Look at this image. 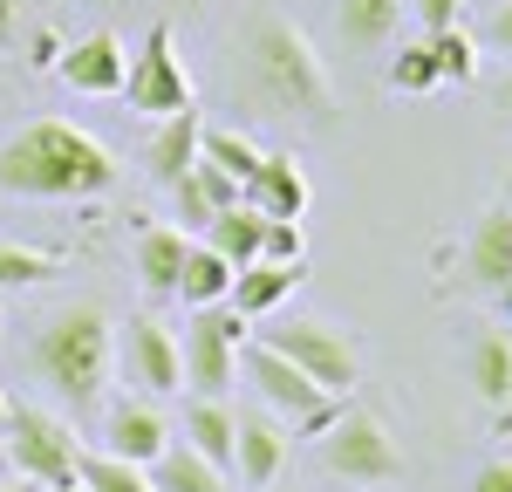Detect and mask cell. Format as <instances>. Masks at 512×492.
Returning <instances> with one entry per match:
<instances>
[{
    "label": "cell",
    "instance_id": "obj_1",
    "mask_svg": "<svg viewBox=\"0 0 512 492\" xmlns=\"http://www.w3.org/2000/svg\"><path fill=\"white\" fill-rule=\"evenodd\" d=\"M117 185V158L82 123L41 117L0 144V192L7 199H96Z\"/></svg>",
    "mask_w": 512,
    "mask_h": 492
},
{
    "label": "cell",
    "instance_id": "obj_2",
    "mask_svg": "<svg viewBox=\"0 0 512 492\" xmlns=\"http://www.w3.org/2000/svg\"><path fill=\"white\" fill-rule=\"evenodd\" d=\"M246 82L274 117H308V123L335 117V82L321 69L315 41L280 14H260L246 28Z\"/></svg>",
    "mask_w": 512,
    "mask_h": 492
},
{
    "label": "cell",
    "instance_id": "obj_3",
    "mask_svg": "<svg viewBox=\"0 0 512 492\" xmlns=\"http://www.w3.org/2000/svg\"><path fill=\"white\" fill-rule=\"evenodd\" d=\"M110 363H117V328H110V315H103L96 301L55 308V315L35 328V369H41V383L76 410V417L103 404Z\"/></svg>",
    "mask_w": 512,
    "mask_h": 492
},
{
    "label": "cell",
    "instance_id": "obj_4",
    "mask_svg": "<svg viewBox=\"0 0 512 492\" xmlns=\"http://www.w3.org/2000/svg\"><path fill=\"white\" fill-rule=\"evenodd\" d=\"M239 369H246V383L260 390V404L274 410L287 431H301V438H321V431L335 424V410L349 404V397L321 390L308 369L287 363V356H280V349H267V342H246V349H239Z\"/></svg>",
    "mask_w": 512,
    "mask_h": 492
},
{
    "label": "cell",
    "instance_id": "obj_5",
    "mask_svg": "<svg viewBox=\"0 0 512 492\" xmlns=\"http://www.w3.org/2000/svg\"><path fill=\"white\" fill-rule=\"evenodd\" d=\"M321 465H328L335 479L362 486V492L403 486V451H396L390 424H383L376 410H362V404H342V410H335V424L321 431Z\"/></svg>",
    "mask_w": 512,
    "mask_h": 492
},
{
    "label": "cell",
    "instance_id": "obj_6",
    "mask_svg": "<svg viewBox=\"0 0 512 492\" xmlns=\"http://www.w3.org/2000/svg\"><path fill=\"white\" fill-rule=\"evenodd\" d=\"M0 451H7V465H14V479H28V486H55V479H76L82 465V438L69 417H55V410L41 404H7V424H0Z\"/></svg>",
    "mask_w": 512,
    "mask_h": 492
},
{
    "label": "cell",
    "instance_id": "obj_7",
    "mask_svg": "<svg viewBox=\"0 0 512 492\" xmlns=\"http://www.w3.org/2000/svg\"><path fill=\"white\" fill-rule=\"evenodd\" d=\"M253 342V322L239 315L233 301H212V308H192L185 322V342H178V363H185V383L198 397H226L239 376V349Z\"/></svg>",
    "mask_w": 512,
    "mask_h": 492
},
{
    "label": "cell",
    "instance_id": "obj_8",
    "mask_svg": "<svg viewBox=\"0 0 512 492\" xmlns=\"http://www.w3.org/2000/svg\"><path fill=\"white\" fill-rule=\"evenodd\" d=\"M260 322H267V315H260ZM253 342H267V349H280L287 363H301L321 390H335V397H349L355 376H362L355 335L335 328V322H267V328H253Z\"/></svg>",
    "mask_w": 512,
    "mask_h": 492
},
{
    "label": "cell",
    "instance_id": "obj_9",
    "mask_svg": "<svg viewBox=\"0 0 512 492\" xmlns=\"http://www.w3.org/2000/svg\"><path fill=\"white\" fill-rule=\"evenodd\" d=\"M117 96H130V110H137V117H171V110H192V76H185V55H178V41H171V28H164V21L144 35V48L130 55Z\"/></svg>",
    "mask_w": 512,
    "mask_h": 492
},
{
    "label": "cell",
    "instance_id": "obj_10",
    "mask_svg": "<svg viewBox=\"0 0 512 492\" xmlns=\"http://www.w3.org/2000/svg\"><path fill=\"white\" fill-rule=\"evenodd\" d=\"M123 376L137 383V390H151V397H171V390H185V363H178V335L151 315H137V322L123 328Z\"/></svg>",
    "mask_w": 512,
    "mask_h": 492
},
{
    "label": "cell",
    "instance_id": "obj_11",
    "mask_svg": "<svg viewBox=\"0 0 512 492\" xmlns=\"http://www.w3.org/2000/svg\"><path fill=\"white\" fill-rule=\"evenodd\" d=\"M239 199L253 205L260 219H301L308 199H315V185H308L301 158H287V151H260V164H253L246 185H239Z\"/></svg>",
    "mask_w": 512,
    "mask_h": 492
},
{
    "label": "cell",
    "instance_id": "obj_12",
    "mask_svg": "<svg viewBox=\"0 0 512 492\" xmlns=\"http://www.w3.org/2000/svg\"><path fill=\"white\" fill-rule=\"evenodd\" d=\"M465 281L478 294H499L512 281V199L485 205L472 219V233H465Z\"/></svg>",
    "mask_w": 512,
    "mask_h": 492
},
{
    "label": "cell",
    "instance_id": "obj_13",
    "mask_svg": "<svg viewBox=\"0 0 512 492\" xmlns=\"http://www.w3.org/2000/svg\"><path fill=\"white\" fill-rule=\"evenodd\" d=\"M123 69H130V55H123V41L110 35V28L69 41V48L55 55V76L69 82L76 96H117V89H123Z\"/></svg>",
    "mask_w": 512,
    "mask_h": 492
},
{
    "label": "cell",
    "instance_id": "obj_14",
    "mask_svg": "<svg viewBox=\"0 0 512 492\" xmlns=\"http://www.w3.org/2000/svg\"><path fill=\"white\" fill-rule=\"evenodd\" d=\"M280 465H287V424H280V417H260V410H253V417L233 410V472H239V486L246 492L274 486Z\"/></svg>",
    "mask_w": 512,
    "mask_h": 492
},
{
    "label": "cell",
    "instance_id": "obj_15",
    "mask_svg": "<svg viewBox=\"0 0 512 492\" xmlns=\"http://www.w3.org/2000/svg\"><path fill=\"white\" fill-rule=\"evenodd\" d=\"M164 445H171V424H164L158 404H144V397L110 404V417H103V451H117L130 465H151Z\"/></svg>",
    "mask_w": 512,
    "mask_h": 492
},
{
    "label": "cell",
    "instance_id": "obj_16",
    "mask_svg": "<svg viewBox=\"0 0 512 492\" xmlns=\"http://www.w3.org/2000/svg\"><path fill=\"white\" fill-rule=\"evenodd\" d=\"M294 287H301V260H246V267H233L226 301H233L246 322H260V315H274Z\"/></svg>",
    "mask_w": 512,
    "mask_h": 492
},
{
    "label": "cell",
    "instance_id": "obj_17",
    "mask_svg": "<svg viewBox=\"0 0 512 492\" xmlns=\"http://www.w3.org/2000/svg\"><path fill=\"white\" fill-rule=\"evenodd\" d=\"M171 192H178V219H185V233H205L212 212L239 205V178H233V171H219L212 158H192V164H185V178H178Z\"/></svg>",
    "mask_w": 512,
    "mask_h": 492
},
{
    "label": "cell",
    "instance_id": "obj_18",
    "mask_svg": "<svg viewBox=\"0 0 512 492\" xmlns=\"http://www.w3.org/2000/svg\"><path fill=\"white\" fill-rule=\"evenodd\" d=\"M185 253H192V233L185 226H144L137 233V274H144V287L151 294H178Z\"/></svg>",
    "mask_w": 512,
    "mask_h": 492
},
{
    "label": "cell",
    "instance_id": "obj_19",
    "mask_svg": "<svg viewBox=\"0 0 512 492\" xmlns=\"http://www.w3.org/2000/svg\"><path fill=\"white\" fill-rule=\"evenodd\" d=\"M403 28V0H335V35L349 48H390Z\"/></svg>",
    "mask_w": 512,
    "mask_h": 492
},
{
    "label": "cell",
    "instance_id": "obj_20",
    "mask_svg": "<svg viewBox=\"0 0 512 492\" xmlns=\"http://www.w3.org/2000/svg\"><path fill=\"white\" fill-rule=\"evenodd\" d=\"M192 158H198V103L158 117V137H151V178H158V185H178Z\"/></svg>",
    "mask_w": 512,
    "mask_h": 492
},
{
    "label": "cell",
    "instance_id": "obj_21",
    "mask_svg": "<svg viewBox=\"0 0 512 492\" xmlns=\"http://www.w3.org/2000/svg\"><path fill=\"white\" fill-rule=\"evenodd\" d=\"M144 472H151L158 492H226V472H219L212 458H198L192 445H164Z\"/></svg>",
    "mask_w": 512,
    "mask_h": 492
},
{
    "label": "cell",
    "instance_id": "obj_22",
    "mask_svg": "<svg viewBox=\"0 0 512 492\" xmlns=\"http://www.w3.org/2000/svg\"><path fill=\"white\" fill-rule=\"evenodd\" d=\"M185 445L198 458H212L219 472H233V410H226V397H198L185 410Z\"/></svg>",
    "mask_w": 512,
    "mask_h": 492
},
{
    "label": "cell",
    "instance_id": "obj_23",
    "mask_svg": "<svg viewBox=\"0 0 512 492\" xmlns=\"http://www.w3.org/2000/svg\"><path fill=\"white\" fill-rule=\"evenodd\" d=\"M260 212L239 199V205H226V212H212L205 219V246L219 253V260H233V267H246V260H260Z\"/></svg>",
    "mask_w": 512,
    "mask_h": 492
},
{
    "label": "cell",
    "instance_id": "obj_24",
    "mask_svg": "<svg viewBox=\"0 0 512 492\" xmlns=\"http://www.w3.org/2000/svg\"><path fill=\"white\" fill-rule=\"evenodd\" d=\"M472 383L485 404H512V335L485 328L472 342Z\"/></svg>",
    "mask_w": 512,
    "mask_h": 492
},
{
    "label": "cell",
    "instance_id": "obj_25",
    "mask_svg": "<svg viewBox=\"0 0 512 492\" xmlns=\"http://www.w3.org/2000/svg\"><path fill=\"white\" fill-rule=\"evenodd\" d=\"M226 287H233V260H219L212 246L198 240L192 253H185V274H178L185 308H212V301H226Z\"/></svg>",
    "mask_w": 512,
    "mask_h": 492
},
{
    "label": "cell",
    "instance_id": "obj_26",
    "mask_svg": "<svg viewBox=\"0 0 512 492\" xmlns=\"http://www.w3.org/2000/svg\"><path fill=\"white\" fill-rule=\"evenodd\" d=\"M55 274H62V253L0 240V294H7V287H41V281H55Z\"/></svg>",
    "mask_w": 512,
    "mask_h": 492
},
{
    "label": "cell",
    "instance_id": "obj_27",
    "mask_svg": "<svg viewBox=\"0 0 512 492\" xmlns=\"http://www.w3.org/2000/svg\"><path fill=\"white\" fill-rule=\"evenodd\" d=\"M431 62H437V82H472L478 76V35L465 21L431 28Z\"/></svg>",
    "mask_w": 512,
    "mask_h": 492
},
{
    "label": "cell",
    "instance_id": "obj_28",
    "mask_svg": "<svg viewBox=\"0 0 512 492\" xmlns=\"http://www.w3.org/2000/svg\"><path fill=\"white\" fill-rule=\"evenodd\" d=\"M82 486L89 492H158L151 486V472L144 465H130V458H117V451H82Z\"/></svg>",
    "mask_w": 512,
    "mask_h": 492
},
{
    "label": "cell",
    "instance_id": "obj_29",
    "mask_svg": "<svg viewBox=\"0 0 512 492\" xmlns=\"http://www.w3.org/2000/svg\"><path fill=\"white\" fill-rule=\"evenodd\" d=\"M198 158H212L219 171H233L239 185H246V171L260 164V144L239 137V130H219V123H198Z\"/></svg>",
    "mask_w": 512,
    "mask_h": 492
},
{
    "label": "cell",
    "instance_id": "obj_30",
    "mask_svg": "<svg viewBox=\"0 0 512 492\" xmlns=\"http://www.w3.org/2000/svg\"><path fill=\"white\" fill-rule=\"evenodd\" d=\"M390 89L396 96H424V89H437L431 41H403V55H390Z\"/></svg>",
    "mask_w": 512,
    "mask_h": 492
},
{
    "label": "cell",
    "instance_id": "obj_31",
    "mask_svg": "<svg viewBox=\"0 0 512 492\" xmlns=\"http://www.w3.org/2000/svg\"><path fill=\"white\" fill-rule=\"evenodd\" d=\"M260 260H308V226L301 219H267L260 226Z\"/></svg>",
    "mask_w": 512,
    "mask_h": 492
},
{
    "label": "cell",
    "instance_id": "obj_32",
    "mask_svg": "<svg viewBox=\"0 0 512 492\" xmlns=\"http://www.w3.org/2000/svg\"><path fill=\"white\" fill-rule=\"evenodd\" d=\"M478 41H485L492 55H512V0H499V7L485 14V28H478Z\"/></svg>",
    "mask_w": 512,
    "mask_h": 492
},
{
    "label": "cell",
    "instance_id": "obj_33",
    "mask_svg": "<svg viewBox=\"0 0 512 492\" xmlns=\"http://www.w3.org/2000/svg\"><path fill=\"white\" fill-rule=\"evenodd\" d=\"M410 7H417V21H424V28H451V21L465 14V0H410Z\"/></svg>",
    "mask_w": 512,
    "mask_h": 492
},
{
    "label": "cell",
    "instance_id": "obj_34",
    "mask_svg": "<svg viewBox=\"0 0 512 492\" xmlns=\"http://www.w3.org/2000/svg\"><path fill=\"white\" fill-rule=\"evenodd\" d=\"M472 492H512V458H492V465L472 479Z\"/></svg>",
    "mask_w": 512,
    "mask_h": 492
},
{
    "label": "cell",
    "instance_id": "obj_35",
    "mask_svg": "<svg viewBox=\"0 0 512 492\" xmlns=\"http://www.w3.org/2000/svg\"><path fill=\"white\" fill-rule=\"evenodd\" d=\"M14 48H21V7L0 0V55H14Z\"/></svg>",
    "mask_w": 512,
    "mask_h": 492
},
{
    "label": "cell",
    "instance_id": "obj_36",
    "mask_svg": "<svg viewBox=\"0 0 512 492\" xmlns=\"http://www.w3.org/2000/svg\"><path fill=\"white\" fill-rule=\"evenodd\" d=\"M55 55H62V41L41 28V35H35V55H28V62H35V69H55Z\"/></svg>",
    "mask_w": 512,
    "mask_h": 492
},
{
    "label": "cell",
    "instance_id": "obj_37",
    "mask_svg": "<svg viewBox=\"0 0 512 492\" xmlns=\"http://www.w3.org/2000/svg\"><path fill=\"white\" fill-rule=\"evenodd\" d=\"M492 110H506V117H512V76L499 82V89H492Z\"/></svg>",
    "mask_w": 512,
    "mask_h": 492
},
{
    "label": "cell",
    "instance_id": "obj_38",
    "mask_svg": "<svg viewBox=\"0 0 512 492\" xmlns=\"http://www.w3.org/2000/svg\"><path fill=\"white\" fill-rule=\"evenodd\" d=\"M35 492H89V486H82V472H76V479H55V486H35Z\"/></svg>",
    "mask_w": 512,
    "mask_h": 492
},
{
    "label": "cell",
    "instance_id": "obj_39",
    "mask_svg": "<svg viewBox=\"0 0 512 492\" xmlns=\"http://www.w3.org/2000/svg\"><path fill=\"white\" fill-rule=\"evenodd\" d=\"M499 301H506V322H512V281H506V287H499Z\"/></svg>",
    "mask_w": 512,
    "mask_h": 492
},
{
    "label": "cell",
    "instance_id": "obj_40",
    "mask_svg": "<svg viewBox=\"0 0 512 492\" xmlns=\"http://www.w3.org/2000/svg\"><path fill=\"white\" fill-rule=\"evenodd\" d=\"M0 492H35V486H28V479H14V486H0Z\"/></svg>",
    "mask_w": 512,
    "mask_h": 492
},
{
    "label": "cell",
    "instance_id": "obj_41",
    "mask_svg": "<svg viewBox=\"0 0 512 492\" xmlns=\"http://www.w3.org/2000/svg\"><path fill=\"white\" fill-rule=\"evenodd\" d=\"M0 424H7V397H0Z\"/></svg>",
    "mask_w": 512,
    "mask_h": 492
},
{
    "label": "cell",
    "instance_id": "obj_42",
    "mask_svg": "<svg viewBox=\"0 0 512 492\" xmlns=\"http://www.w3.org/2000/svg\"><path fill=\"white\" fill-rule=\"evenodd\" d=\"M260 492H274V486H260Z\"/></svg>",
    "mask_w": 512,
    "mask_h": 492
}]
</instances>
